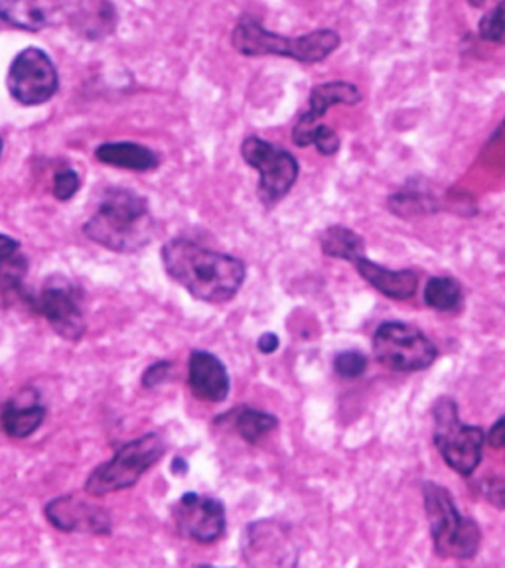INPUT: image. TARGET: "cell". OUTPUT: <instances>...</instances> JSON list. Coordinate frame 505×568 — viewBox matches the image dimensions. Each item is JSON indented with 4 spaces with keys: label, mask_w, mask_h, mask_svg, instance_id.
I'll use <instances>...</instances> for the list:
<instances>
[{
    "label": "cell",
    "mask_w": 505,
    "mask_h": 568,
    "mask_svg": "<svg viewBox=\"0 0 505 568\" xmlns=\"http://www.w3.org/2000/svg\"><path fill=\"white\" fill-rule=\"evenodd\" d=\"M296 545L289 527L263 519L251 524L243 537V559L251 567L259 565H296Z\"/></svg>",
    "instance_id": "cell-12"
},
{
    "label": "cell",
    "mask_w": 505,
    "mask_h": 568,
    "mask_svg": "<svg viewBox=\"0 0 505 568\" xmlns=\"http://www.w3.org/2000/svg\"><path fill=\"white\" fill-rule=\"evenodd\" d=\"M2 149H4V142L0 139V156H2Z\"/></svg>",
    "instance_id": "cell-32"
},
{
    "label": "cell",
    "mask_w": 505,
    "mask_h": 568,
    "mask_svg": "<svg viewBox=\"0 0 505 568\" xmlns=\"http://www.w3.org/2000/svg\"><path fill=\"white\" fill-rule=\"evenodd\" d=\"M170 372H172V364L170 362H156L142 375V385L147 389H154V387H159L160 383L169 379Z\"/></svg>",
    "instance_id": "cell-28"
},
{
    "label": "cell",
    "mask_w": 505,
    "mask_h": 568,
    "mask_svg": "<svg viewBox=\"0 0 505 568\" xmlns=\"http://www.w3.org/2000/svg\"><path fill=\"white\" fill-rule=\"evenodd\" d=\"M10 95L22 105H42L60 88L52 58L40 48H27L18 53L7 78Z\"/></svg>",
    "instance_id": "cell-9"
},
{
    "label": "cell",
    "mask_w": 505,
    "mask_h": 568,
    "mask_svg": "<svg viewBox=\"0 0 505 568\" xmlns=\"http://www.w3.org/2000/svg\"><path fill=\"white\" fill-rule=\"evenodd\" d=\"M46 519L63 532L111 535V515L103 507L88 504L80 497L62 496L52 499L44 509Z\"/></svg>",
    "instance_id": "cell-13"
},
{
    "label": "cell",
    "mask_w": 505,
    "mask_h": 568,
    "mask_svg": "<svg viewBox=\"0 0 505 568\" xmlns=\"http://www.w3.org/2000/svg\"><path fill=\"white\" fill-rule=\"evenodd\" d=\"M46 418V408L38 403L20 405L17 400H9L0 410V426L12 438H28L34 435Z\"/></svg>",
    "instance_id": "cell-19"
},
{
    "label": "cell",
    "mask_w": 505,
    "mask_h": 568,
    "mask_svg": "<svg viewBox=\"0 0 505 568\" xmlns=\"http://www.w3.org/2000/svg\"><path fill=\"white\" fill-rule=\"evenodd\" d=\"M70 7L71 0H0V18L10 27L40 32L58 24Z\"/></svg>",
    "instance_id": "cell-15"
},
{
    "label": "cell",
    "mask_w": 505,
    "mask_h": 568,
    "mask_svg": "<svg viewBox=\"0 0 505 568\" xmlns=\"http://www.w3.org/2000/svg\"><path fill=\"white\" fill-rule=\"evenodd\" d=\"M83 233L101 247L134 253L152 240L149 202L127 187H111L98 212L83 225Z\"/></svg>",
    "instance_id": "cell-2"
},
{
    "label": "cell",
    "mask_w": 505,
    "mask_h": 568,
    "mask_svg": "<svg viewBox=\"0 0 505 568\" xmlns=\"http://www.w3.org/2000/svg\"><path fill=\"white\" fill-rule=\"evenodd\" d=\"M164 268L195 301L223 304L238 296L248 266L238 257L202 247L194 241L172 240L162 247Z\"/></svg>",
    "instance_id": "cell-1"
},
{
    "label": "cell",
    "mask_w": 505,
    "mask_h": 568,
    "mask_svg": "<svg viewBox=\"0 0 505 568\" xmlns=\"http://www.w3.org/2000/svg\"><path fill=\"white\" fill-rule=\"evenodd\" d=\"M172 471H174L176 476H184L188 471L186 460H184V458H180V456L174 458V462H172Z\"/></svg>",
    "instance_id": "cell-31"
},
{
    "label": "cell",
    "mask_w": 505,
    "mask_h": 568,
    "mask_svg": "<svg viewBox=\"0 0 505 568\" xmlns=\"http://www.w3.org/2000/svg\"><path fill=\"white\" fill-rule=\"evenodd\" d=\"M354 265L360 276L372 284L375 291H380L383 296H387V298L407 301V298L415 296V293H417L418 275L415 271H411V268L391 271V268L373 263L365 255L355 258Z\"/></svg>",
    "instance_id": "cell-17"
},
{
    "label": "cell",
    "mask_w": 505,
    "mask_h": 568,
    "mask_svg": "<svg viewBox=\"0 0 505 568\" xmlns=\"http://www.w3.org/2000/svg\"><path fill=\"white\" fill-rule=\"evenodd\" d=\"M99 162L117 166V169L149 172L159 169L160 160L156 152L137 144V142H105L95 151Z\"/></svg>",
    "instance_id": "cell-18"
},
{
    "label": "cell",
    "mask_w": 505,
    "mask_h": 568,
    "mask_svg": "<svg viewBox=\"0 0 505 568\" xmlns=\"http://www.w3.org/2000/svg\"><path fill=\"white\" fill-rule=\"evenodd\" d=\"M373 354L391 372L417 373L435 364L438 347L417 326L383 322L373 336Z\"/></svg>",
    "instance_id": "cell-7"
},
{
    "label": "cell",
    "mask_w": 505,
    "mask_h": 568,
    "mask_svg": "<svg viewBox=\"0 0 505 568\" xmlns=\"http://www.w3.org/2000/svg\"><path fill=\"white\" fill-rule=\"evenodd\" d=\"M461 283L451 276H433L426 281L425 304L436 312H458L462 306Z\"/></svg>",
    "instance_id": "cell-23"
},
{
    "label": "cell",
    "mask_w": 505,
    "mask_h": 568,
    "mask_svg": "<svg viewBox=\"0 0 505 568\" xmlns=\"http://www.w3.org/2000/svg\"><path fill=\"white\" fill-rule=\"evenodd\" d=\"M340 42V34L330 28L314 30L311 34L296 38H284L275 32H269L259 20L249 14L241 17L231 36V44L243 55H283L302 63H319L326 60L336 52Z\"/></svg>",
    "instance_id": "cell-3"
},
{
    "label": "cell",
    "mask_w": 505,
    "mask_h": 568,
    "mask_svg": "<svg viewBox=\"0 0 505 568\" xmlns=\"http://www.w3.org/2000/svg\"><path fill=\"white\" fill-rule=\"evenodd\" d=\"M489 446L492 448H505V417L499 418L494 423V426L489 428L488 436H486Z\"/></svg>",
    "instance_id": "cell-29"
},
{
    "label": "cell",
    "mask_w": 505,
    "mask_h": 568,
    "mask_svg": "<svg viewBox=\"0 0 505 568\" xmlns=\"http://www.w3.org/2000/svg\"><path fill=\"white\" fill-rule=\"evenodd\" d=\"M166 453V443L159 435H144L123 444L111 460L98 466L85 481L91 497H103L113 491L133 488L142 474L152 468Z\"/></svg>",
    "instance_id": "cell-6"
},
{
    "label": "cell",
    "mask_w": 505,
    "mask_h": 568,
    "mask_svg": "<svg viewBox=\"0 0 505 568\" xmlns=\"http://www.w3.org/2000/svg\"><path fill=\"white\" fill-rule=\"evenodd\" d=\"M433 440L451 470L464 478L478 470L486 444V435L479 426L462 423L458 405L451 397H441L433 407Z\"/></svg>",
    "instance_id": "cell-5"
},
{
    "label": "cell",
    "mask_w": 505,
    "mask_h": 568,
    "mask_svg": "<svg viewBox=\"0 0 505 568\" xmlns=\"http://www.w3.org/2000/svg\"><path fill=\"white\" fill-rule=\"evenodd\" d=\"M174 524L182 537L200 545L215 542L225 532V507L220 499L186 494L174 507Z\"/></svg>",
    "instance_id": "cell-11"
},
{
    "label": "cell",
    "mask_w": 505,
    "mask_h": 568,
    "mask_svg": "<svg viewBox=\"0 0 505 568\" xmlns=\"http://www.w3.org/2000/svg\"><path fill=\"white\" fill-rule=\"evenodd\" d=\"M241 156L249 166L257 170L259 200L266 207H273L286 197L301 174L299 160L294 159L291 152L283 151L259 136H249L243 141Z\"/></svg>",
    "instance_id": "cell-8"
},
{
    "label": "cell",
    "mask_w": 505,
    "mask_h": 568,
    "mask_svg": "<svg viewBox=\"0 0 505 568\" xmlns=\"http://www.w3.org/2000/svg\"><path fill=\"white\" fill-rule=\"evenodd\" d=\"M80 186L81 180L75 170H58L55 176H53V195H55L60 202L71 200L73 195L78 194Z\"/></svg>",
    "instance_id": "cell-26"
},
{
    "label": "cell",
    "mask_w": 505,
    "mask_h": 568,
    "mask_svg": "<svg viewBox=\"0 0 505 568\" xmlns=\"http://www.w3.org/2000/svg\"><path fill=\"white\" fill-rule=\"evenodd\" d=\"M478 36L484 42L505 44V0H499L496 9L479 20Z\"/></svg>",
    "instance_id": "cell-24"
},
{
    "label": "cell",
    "mask_w": 505,
    "mask_h": 568,
    "mask_svg": "<svg viewBox=\"0 0 505 568\" xmlns=\"http://www.w3.org/2000/svg\"><path fill=\"white\" fill-rule=\"evenodd\" d=\"M279 337L273 332H266L263 336L259 337L257 347L259 352H263V354H275L276 349H279Z\"/></svg>",
    "instance_id": "cell-30"
},
{
    "label": "cell",
    "mask_w": 505,
    "mask_h": 568,
    "mask_svg": "<svg viewBox=\"0 0 505 568\" xmlns=\"http://www.w3.org/2000/svg\"><path fill=\"white\" fill-rule=\"evenodd\" d=\"M233 428L249 444H257L279 426V418L257 408L241 407L231 413Z\"/></svg>",
    "instance_id": "cell-22"
},
{
    "label": "cell",
    "mask_w": 505,
    "mask_h": 568,
    "mask_svg": "<svg viewBox=\"0 0 505 568\" xmlns=\"http://www.w3.org/2000/svg\"><path fill=\"white\" fill-rule=\"evenodd\" d=\"M320 247L324 255L332 258H342L354 263L355 258L365 255V243L354 230L344 225H332L320 235Z\"/></svg>",
    "instance_id": "cell-20"
},
{
    "label": "cell",
    "mask_w": 505,
    "mask_h": 568,
    "mask_svg": "<svg viewBox=\"0 0 505 568\" xmlns=\"http://www.w3.org/2000/svg\"><path fill=\"white\" fill-rule=\"evenodd\" d=\"M423 499L436 555L443 559H474L482 545L478 524L462 515L451 491L435 481L423 486Z\"/></svg>",
    "instance_id": "cell-4"
},
{
    "label": "cell",
    "mask_w": 505,
    "mask_h": 568,
    "mask_svg": "<svg viewBox=\"0 0 505 568\" xmlns=\"http://www.w3.org/2000/svg\"><path fill=\"white\" fill-rule=\"evenodd\" d=\"M188 383L195 399L222 403L230 395V373L222 364V359L210 352H192Z\"/></svg>",
    "instance_id": "cell-16"
},
{
    "label": "cell",
    "mask_w": 505,
    "mask_h": 568,
    "mask_svg": "<svg viewBox=\"0 0 505 568\" xmlns=\"http://www.w3.org/2000/svg\"><path fill=\"white\" fill-rule=\"evenodd\" d=\"M334 369L344 379H357L367 372V357L360 352H342L334 359Z\"/></svg>",
    "instance_id": "cell-25"
},
{
    "label": "cell",
    "mask_w": 505,
    "mask_h": 568,
    "mask_svg": "<svg viewBox=\"0 0 505 568\" xmlns=\"http://www.w3.org/2000/svg\"><path fill=\"white\" fill-rule=\"evenodd\" d=\"M312 144L319 149L320 154L332 156L340 151V136L334 129H330L326 124H320L319 129L312 134Z\"/></svg>",
    "instance_id": "cell-27"
},
{
    "label": "cell",
    "mask_w": 505,
    "mask_h": 568,
    "mask_svg": "<svg viewBox=\"0 0 505 568\" xmlns=\"http://www.w3.org/2000/svg\"><path fill=\"white\" fill-rule=\"evenodd\" d=\"M81 294L75 284L62 276H53L42 286L40 294L30 298L36 314L44 316L53 332L63 339L78 342L85 334V320L80 306Z\"/></svg>",
    "instance_id": "cell-10"
},
{
    "label": "cell",
    "mask_w": 505,
    "mask_h": 568,
    "mask_svg": "<svg viewBox=\"0 0 505 568\" xmlns=\"http://www.w3.org/2000/svg\"><path fill=\"white\" fill-rule=\"evenodd\" d=\"M364 99L362 91L350 81L320 83L311 91V105L302 113L294 126L293 141L296 146H311L312 134L320 126V119L329 113L330 106L357 105Z\"/></svg>",
    "instance_id": "cell-14"
},
{
    "label": "cell",
    "mask_w": 505,
    "mask_h": 568,
    "mask_svg": "<svg viewBox=\"0 0 505 568\" xmlns=\"http://www.w3.org/2000/svg\"><path fill=\"white\" fill-rule=\"evenodd\" d=\"M28 261L20 253V243L10 235L0 233V288L18 291L27 276Z\"/></svg>",
    "instance_id": "cell-21"
}]
</instances>
